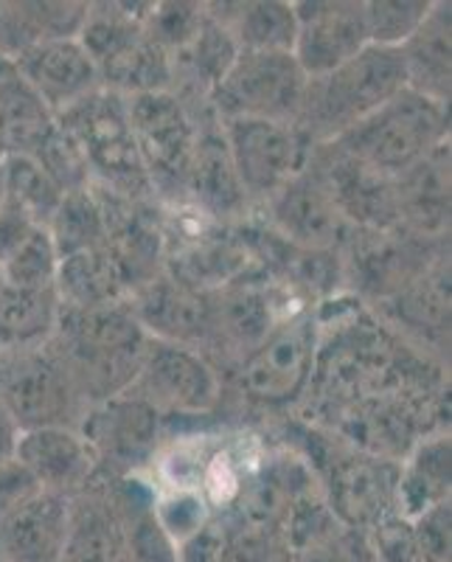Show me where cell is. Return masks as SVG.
Listing matches in <instances>:
<instances>
[{"mask_svg":"<svg viewBox=\"0 0 452 562\" xmlns=\"http://www.w3.org/2000/svg\"><path fill=\"white\" fill-rule=\"evenodd\" d=\"M48 351L59 360L84 408L133 389L149 338L127 301L93 310H59Z\"/></svg>","mask_w":452,"mask_h":562,"instance_id":"6da1fadb","label":"cell"},{"mask_svg":"<svg viewBox=\"0 0 452 562\" xmlns=\"http://www.w3.org/2000/svg\"><path fill=\"white\" fill-rule=\"evenodd\" d=\"M444 144H450V104L433 102L410 88L329 140L335 153L391 180Z\"/></svg>","mask_w":452,"mask_h":562,"instance_id":"7a4b0ae2","label":"cell"},{"mask_svg":"<svg viewBox=\"0 0 452 562\" xmlns=\"http://www.w3.org/2000/svg\"><path fill=\"white\" fill-rule=\"evenodd\" d=\"M405 88L408 82L399 48L365 45L354 59L331 74L309 79L298 130L315 147L329 144Z\"/></svg>","mask_w":452,"mask_h":562,"instance_id":"3957f363","label":"cell"},{"mask_svg":"<svg viewBox=\"0 0 452 562\" xmlns=\"http://www.w3.org/2000/svg\"><path fill=\"white\" fill-rule=\"evenodd\" d=\"M57 124L74 138L90 172V186L127 200H152L147 169L129 127L127 99L113 90H97L57 115Z\"/></svg>","mask_w":452,"mask_h":562,"instance_id":"277c9868","label":"cell"},{"mask_svg":"<svg viewBox=\"0 0 452 562\" xmlns=\"http://www.w3.org/2000/svg\"><path fill=\"white\" fill-rule=\"evenodd\" d=\"M127 113L155 203L160 200V203L189 205L185 180H189L197 133L208 122H200L172 90L127 97Z\"/></svg>","mask_w":452,"mask_h":562,"instance_id":"5b68a950","label":"cell"},{"mask_svg":"<svg viewBox=\"0 0 452 562\" xmlns=\"http://www.w3.org/2000/svg\"><path fill=\"white\" fill-rule=\"evenodd\" d=\"M306 85L293 52H239L211 93V110L217 122L259 119L298 127Z\"/></svg>","mask_w":452,"mask_h":562,"instance_id":"8992f818","label":"cell"},{"mask_svg":"<svg viewBox=\"0 0 452 562\" xmlns=\"http://www.w3.org/2000/svg\"><path fill=\"white\" fill-rule=\"evenodd\" d=\"M318 321L298 313L281 321L264 344L256 346L228 374L234 394L259 408H284L295 403L318 371Z\"/></svg>","mask_w":452,"mask_h":562,"instance_id":"52a82bcc","label":"cell"},{"mask_svg":"<svg viewBox=\"0 0 452 562\" xmlns=\"http://www.w3.org/2000/svg\"><path fill=\"white\" fill-rule=\"evenodd\" d=\"M0 405L18 430L79 428L84 403L48 346L0 355Z\"/></svg>","mask_w":452,"mask_h":562,"instance_id":"ba28073f","label":"cell"},{"mask_svg":"<svg viewBox=\"0 0 452 562\" xmlns=\"http://www.w3.org/2000/svg\"><path fill=\"white\" fill-rule=\"evenodd\" d=\"M250 205H268L309 164L315 144L298 127L259 119L219 122Z\"/></svg>","mask_w":452,"mask_h":562,"instance_id":"9c48e42d","label":"cell"},{"mask_svg":"<svg viewBox=\"0 0 452 562\" xmlns=\"http://www.w3.org/2000/svg\"><path fill=\"white\" fill-rule=\"evenodd\" d=\"M160 414L133 391L108 403L90 405L79 422V434L97 459L99 475L127 479L155 461L160 439Z\"/></svg>","mask_w":452,"mask_h":562,"instance_id":"30bf717a","label":"cell"},{"mask_svg":"<svg viewBox=\"0 0 452 562\" xmlns=\"http://www.w3.org/2000/svg\"><path fill=\"white\" fill-rule=\"evenodd\" d=\"M211 299V333L203 346V355L217 371H234L248 358L256 346L264 344L281 321L293 315H281L275 304V290L268 276H250L228 288L208 293Z\"/></svg>","mask_w":452,"mask_h":562,"instance_id":"8fae6325","label":"cell"},{"mask_svg":"<svg viewBox=\"0 0 452 562\" xmlns=\"http://www.w3.org/2000/svg\"><path fill=\"white\" fill-rule=\"evenodd\" d=\"M264 211L270 214V231L275 237L301 250H340L354 231L340 211L315 149L309 164L264 205Z\"/></svg>","mask_w":452,"mask_h":562,"instance_id":"7c38bea8","label":"cell"},{"mask_svg":"<svg viewBox=\"0 0 452 562\" xmlns=\"http://www.w3.org/2000/svg\"><path fill=\"white\" fill-rule=\"evenodd\" d=\"M225 380L194 349L149 340L133 394L166 416H205L223 400Z\"/></svg>","mask_w":452,"mask_h":562,"instance_id":"4fadbf2b","label":"cell"},{"mask_svg":"<svg viewBox=\"0 0 452 562\" xmlns=\"http://www.w3.org/2000/svg\"><path fill=\"white\" fill-rule=\"evenodd\" d=\"M298 34L293 57L306 79H320L354 59L369 43L365 3L351 0H313L293 3Z\"/></svg>","mask_w":452,"mask_h":562,"instance_id":"5bb4252c","label":"cell"},{"mask_svg":"<svg viewBox=\"0 0 452 562\" xmlns=\"http://www.w3.org/2000/svg\"><path fill=\"white\" fill-rule=\"evenodd\" d=\"M399 467L380 456L349 453L329 464L326 473V506L340 526L369 531L396 512Z\"/></svg>","mask_w":452,"mask_h":562,"instance_id":"9a60e30c","label":"cell"},{"mask_svg":"<svg viewBox=\"0 0 452 562\" xmlns=\"http://www.w3.org/2000/svg\"><path fill=\"white\" fill-rule=\"evenodd\" d=\"M127 304L149 340L203 351L211 333L208 293L189 288L163 270L144 288L133 290Z\"/></svg>","mask_w":452,"mask_h":562,"instance_id":"2e32d148","label":"cell"},{"mask_svg":"<svg viewBox=\"0 0 452 562\" xmlns=\"http://www.w3.org/2000/svg\"><path fill=\"white\" fill-rule=\"evenodd\" d=\"M57 562H129V515L102 475L68 498V531Z\"/></svg>","mask_w":452,"mask_h":562,"instance_id":"e0dca14e","label":"cell"},{"mask_svg":"<svg viewBox=\"0 0 452 562\" xmlns=\"http://www.w3.org/2000/svg\"><path fill=\"white\" fill-rule=\"evenodd\" d=\"M18 70L54 115L102 90V79L79 40H45L14 59Z\"/></svg>","mask_w":452,"mask_h":562,"instance_id":"ac0fdd59","label":"cell"},{"mask_svg":"<svg viewBox=\"0 0 452 562\" xmlns=\"http://www.w3.org/2000/svg\"><path fill=\"white\" fill-rule=\"evenodd\" d=\"M185 194H189V205L194 211L223 225L239 223L245 211L250 209L242 183L236 178L219 122H208L200 127L189 180H185Z\"/></svg>","mask_w":452,"mask_h":562,"instance_id":"d6986e66","label":"cell"},{"mask_svg":"<svg viewBox=\"0 0 452 562\" xmlns=\"http://www.w3.org/2000/svg\"><path fill=\"white\" fill-rule=\"evenodd\" d=\"M14 459L26 467L45 492L77 495L99 475L88 441L77 428H39L18 436Z\"/></svg>","mask_w":452,"mask_h":562,"instance_id":"ffe728a7","label":"cell"},{"mask_svg":"<svg viewBox=\"0 0 452 562\" xmlns=\"http://www.w3.org/2000/svg\"><path fill=\"white\" fill-rule=\"evenodd\" d=\"M399 231L427 243L450 234V144L394 178Z\"/></svg>","mask_w":452,"mask_h":562,"instance_id":"44dd1931","label":"cell"},{"mask_svg":"<svg viewBox=\"0 0 452 562\" xmlns=\"http://www.w3.org/2000/svg\"><path fill=\"white\" fill-rule=\"evenodd\" d=\"M68 531V498L57 492H37L0 518V560L57 562Z\"/></svg>","mask_w":452,"mask_h":562,"instance_id":"7402d4cb","label":"cell"},{"mask_svg":"<svg viewBox=\"0 0 452 562\" xmlns=\"http://www.w3.org/2000/svg\"><path fill=\"white\" fill-rule=\"evenodd\" d=\"M205 12L228 32L239 52H293L298 34L293 3H279V0L205 3Z\"/></svg>","mask_w":452,"mask_h":562,"instance_id":"603a6c76","label":"cell"},{"mask_svg":"<svg viewBox=\"0 0 452 562\" xmlns=\"http://www.w3.org/2000/svg\"><path fill=\"white\" fill-rule=\"evenodd\" d=\"M57 127V115L23 79L14 59L0 57V144L7 155H34Z\"/></svg>","mask_w":452,"mask_h":562,"instance_id":"cb8c5ba5","label":"cell"},{"mask_svg":"<svg viewBox=\"0 0 452 562\" xmlns=\"http://www.w3.org/2000/svg\"><path fill=\"white\" fill-rule=\"evenodd\" d=\"M450 3H433L414 37L399 45L408 88L439 104H450Z\"/></svg>","mask_w":452,"mask_h":562,"instance_id":"d4e9b609","label":"cell"},{"mask_svg":"<svg viewBox=\"0 0 452 562\" xmlns=\"http://www.w3.org/2000/svg\"><path fill=\"white\" fill-rule=\"evenodd\" d=\"M54 290L65 310H93L127 301V284L110 248H90L63 256L57 265Z\"/></svg>","mask_w":452,"mask_h":562,"instance_id":"484cf974","label":"cell"},{"mask_svg":"<svg viewBox=\"0 0 452 562\" xmlns=\"http://www.w3.org/2000/svg\"><path fill=\"white\" fill-rule=\"evenodd\" d=\"M59 304L54 288H0V355L23 349H43L59 324Z\"/></svg>","mask_w":452,"mask_h":562,"instance_id":"4316f807","label":"cell"},{"mask_svg":"<svg viewBox=\"0 0 452 562\" xmlns=\"http://www.w3.org/2000/svg\"><path fill=\"white\" fill-rule=\"evenodd\" d=\"M444 501H450V436H436L421 441L410 464L399 470L396 515L414 520Z\"/></svg>","mask_w":452,"mask_h":562,"instance_id":"83f0119b","label":"cell"},{"mask_svg":"<svg viewBox=\"0 0 452 562\" xmlns=\"http://www.w3.org/2000/svg\"><path fill=\"white\" fill-rule=\"evenodd\" d=\"M0 180H3V200L43 228L52 223L54 211L65 198L63 189L32 155H3Z\"/></svg>","mask_w":452,"mask_h":562,"instance_id":"f1b7e54d","label":"cell"},{"mask_svg":"<svg viewBox=\"0 0 452 562\" xmlns=\"http://www.w3.org/2000/svg\"><path fill=\"white\" fill-rule=\"evenodd\" d=\"M48 237H52L57 256L79 254V250L104 248L108 245V225H104L102 205H99L93 189H79L68 192L54 211L52 223L45 225Z\"/></svg>","mask_w":452,"mask_h":562,"instance_id":"f546056e","label":"cell"},{"mask_svg":"<svg viewBox=\"0 0 452 562\" xmlns=\"http://www.w3.org/2000/svg\"><path fill=\"white\" fill-rule=\"evenodd\" d=\"M59 256L45 228H34L7 262L0 265V279L12 288H54Z\"/></svg>","mask_w":452,"mask_h":562,"instance_id":"4dcf8cb0","label":"cell"},{"mask_svg":"<svg viewBox=\"0 0 452 562\" xmlns=\"http://www.w3.org/2000/svg\"><path fill=\"white\" fill-rule=\"evenodd\" d=\"M433 3L427 0H374L365 3V29L371 45L399 48L425 23Z\"/></svg>","mask_w":452,"mask_h":562,"instance_id":"1f68e13d","label":"cell"},{"mask_svg":"<svg viewBox=\"0 0 452 562\" xmlns=\"http://www.w3.org/2000/svg\"><path fill=\"white\" fill-rule=\"evenodd\" d=\"M152 515L158 520V526L163 529V535L172 540L174 546L185 543L189 537L197 535L211 518L208 501L203 498L200 490H166L160 495H155L152 501Z\"/></svg>","mask_w":452,"mask_h":562,"instance_id":"d6a6232c","label":"cell"},{"mask_svg":"<svg viewBox=\"0 0 452 562\" xmlns=\"http://www.w3.org/2000/svg\"><path fill=\"white\" fill-rule=\"evenodd\" d=\"M228 526L230 529L223 562H293L287 537L279 526L236 524L230 518Z\"/></svg>","mask_w":452,"mask_h":562,"instance_id":"836d02e7","label":"cell"},{"mask_svg":"<svg viewBox=\"0 0 452 562\" xmlns=\"http://www.w3.org/2000/svg\"><path fill=\"white\" fill-rule=\"evenodd\" d=\"M32 158L37 160L45 172L52 175L54 183H57L65 194L79 192V189H88L90 186L88 164H84L82 153H79V147L74 144V138H70L59 124L54 127V133L43 140V147H39Z\"/></svg>","mask_w":452,"mask_h":562,"instance_id":"e575fe53","label":"cell"},{"mask_svg":"<svg viewBox=\"0 0 452 562\" xmlns=\"http://www.w3.org/2000/svg\"><path fill=\"white\" fill-rule=\"evenodd\" d=\"M371 562H419L414 540V524L402 515H388L365 531Z\"/></svg>","mask_w":452,"mask_h":562,"instance_id":"d590c367","label":"cell"},{"mask_svg":"<svg viewBox=\"0 0 452 562\" xmlns=\"http://www.w3.org/2000/svg\"><path fill=\"white\" fill-rule=\"evenodd\" d=\"M410 524L419 562H450V501L430 506Z\"/></svg>","mask_w":452,"mask_h":562,"instance_id":"8d00e7d4","label":"cell"},{"mask_svg":"<svg viewBox=\"0 0 452 562\" xmlns=\"http://www.w3.org/2000/svg\"><path fill=\"white\" fill-rule=\"evenodd\" d=\"M228 529V518L214 515L197 535L178 546V562H223Z\"/></svg>","mask_w":452,"mask_h":562,"instance_id":"74e56055","label":"cell"},{"mask_svg":"<svg viewBox=\"0 0 452 562\" xmlns=\"http://www.w3.org/2000/svg\"><path fill=\"white\" fill-rule=\"evenodd\" d=\"M37 492H43V486L32 479V473L18 459L0 464V518L18 509L20 504H26Z\"/></svg>","mask_w":452,"mask_h":562,"instance_id":"f35d334b","label":"cell"},{"mask_svg":"<svg viewBox=\"0 0 452 562\" xmlns=\"http://www.w3.org/2000/svg\"><path fill=\"white\" fill-rule=\"evenodd\" d=\"M18 425L12 422V416L7 414V408L0 405V464L9 459H14V448H18Z\"/></svg>","mask_w":452,"mask_h":562,"instance_id":"ab89813d","label":"cell"},{"mask_svg":"<svg viewBox=\"0 0 452 562\" xmlns=\"http://www.w3.org/2000/svg\"><path fill=\"white\" fill-rule=\"evenodd\" d=\"M3 155H7V153H3V144H0V160H3Z\"/></svg>","mask_w":452,"mask_h":562,"instance_id":"60d3db41","label":"cell"},{"mask_svg":"<svg viewBox=\"0 0 452 562\" xmlns=\"http://www.w3.org/2000/svg\"><path fill=\"white\" fill-rule=\"evenodd\" d=\"M0 562H3V560H0Z\"/></svg>","mask_w":452,"mask_h":562,"instance_id":"b9f144b4","label":"cell"}]
</instances>
